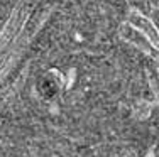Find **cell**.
<instances>
[{
    "label": "cell",
    "instance_id": "cell-1",
    "mask_svg": "<svg viewBox=\"0 0 159 157\" xmlns=\"http://www.w3.org/2000/svg\"><path fill=\"white\" fill-rule=\"evenodd\" d=\"M132 3H134V9L141 10L142 14H151V0H130Z\"/></svg>",
    "mask_w": 159,
    "mask_h": 157
}]
</instances>
